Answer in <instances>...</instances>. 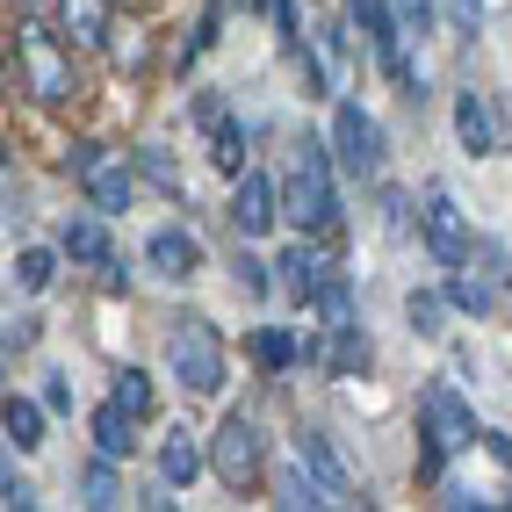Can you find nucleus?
<instances>
[{"instance_id": "nucleus-11", "label": "nucleus", "mask_w": 512, "mask_h": 512, "mask_svg": "<svg viewBox=\"0 0 512 512\" xmlns=\"http://www.w3.org/2000/svg\"><path fill=\"white\" fill-rule=\"evenodd\" d=\"M296 455H303V462H311V469L325 476V491H332L339 505H368V491H361V476L347 469V455L332 448V433H325V426H296Z\"/></svg>"}, {"instance_id": "nucleus-42", "label": "nucleus", "mask_w": 512, "mask_h": 512, "mask_svg": "<svg viewBox=\"0 0 512 512\" xmlns=\"http://www.w3.org/2000/svg\"><path fill=\"white\" fill-rule=\"evenodd\" d=\"M188 116H195L202 130H210V123L224 116V94H217V87H195V101H188Z\"/></svg>"}, {"instance_id": "nucleus-5", "label": "nucleus", "mask_w": 512, "mask_h": 512, "mask_svg": "<svg viewBox=\"0 0 512 512\" xmlns=\"http://www.w3.org/2000/svg\"><path fill=\"white\" fill-rule=\"evenodd\" d=\"M347 15L354 29L368 37V58H375V73H383L404 101H426V80H419V65H412V37H404V22H397V0H347Z\"/></svg>"}, {"instance_id": "nucleus-36", "label": "nucleus", "mask_w": 512, "mask_h": 512, "mask_svg": "<svg viewBox=\"0 0 512 512\" xmlns=\"http://www.w3.org/2000/svg\"><path fill=\"white\" fill-rule=\"evenodd\" d=\"M37 332H44V318H37V311H15V318H8V332H0V347H8V361L37 347Z\"/></svg>"}, {"instance_id": "nucleus-45", "label": "nucleus", "mask_w": 512, "mask_h": 512, "mask_svg": "<svg viewBox=\"0 0 512 512\" xmlns=\"http://www.w3.org/2000/svg\"><path fill=\"white\" fill-rule=\"evenodd\" d=\"M238 8H246V15H275V0H238Z\"/></svg>"}, {"instance_id": "nucleus-23", "label": "nucleus", "mask_w": 512, "mask_h": 512, "mask_svg": "<svg viewBox=\"0 0 512 512\" xmlns=\"http://www.w3.org/2000/svg\"><path fill=\"white\" fill-rule=\"evenodd\" d=\"M58 260H65V246H22L15 253V289L22 296H44L58 282Z\"/></svg>"}, {"instance_id": "nucleus-38", "label": "nucleus", "mask_w": 512, "mask_h": 512, "mask_svg": "<svg viewBox=\"0 0 512 512\" xmlns=\"http://www.w3.org/2000/svg\"><path fill=\"white\" fill-rule=\"evenodd\" d=\"M469 260H476V267H484V275H491V282H512V253L498 246V238H476V246H469Z\"/></svg>"}, {"instance_id": "nucleus-37", "label": "nucleus", "mask_w": 512, "mask_h": 512, "mask_svg": "<svg viewBox=\"0 0 512 512\" xmlns=\"http://www.w3.org/2000/svg\"><path fill=\"white\" fill-rule=\"evenodd\" d=\"M0 505H8V512H37V484H29L15 462H8V476H0Z\"/></svg>"}, {"instance_id": "nucleus-12", "label": "nucleus", "mask_w": 512, "mask_h": 512, "mask_svg": "<svg viewBox=\"0 0 512 512\" xmlns=\"http://www.w3.org/2000/svg\"><path fill=\"white\" fill-rule=\"evenodd\" d=\"M145 267H152V275H166V282H188L195 267H202V238H195L188 224H159V231L145 238Z\"/></svg>"}, {"instance_id": "nucleus-30", "label": "nucleus", "mask_w": 512, "mask_h": 512, "mask_svg": "<svg viewBox=\"0 0 512 512\" xmlns=\"http://www.w3.org/2000/svg\"><path fill=\"white\" fill-rule=\"evenodd\" d=\"M231 282L246 289L253 303H267V296L282 289V275H275V260H260V253H238V267H231Z\"/></svg>"}, {"instance_id": "nucleus-22", "label": "nucleus", "mask_w": 512, "mask_h": 512, "mask_svg": "<svg viewBox=\"0 0 512 512\" xmlns=\"http://www.w3.org/2000/svg\"><path fill=\"white\" fill-rule=\"evenodd\" d=\"M498 289L491 275H462V267H448V303H455V318H491L498 311Z\"/></svg>"}, {"instance_id": "nucleus-1", "label": "nucleus", "mask_w": 512, "mask_h": 512, "mask_svg": "<svg viewBox=\"0 0 512 512\" xmlns=\"http://www.w3.org/2000/svg\"><path fill=\"white\" fill-rule=\"evenodd\" d=\"M476 412L462 404V390L448 383V375H433V383L419 390V448H412V476L419 484H448V462L462 455V448H476Z\"/></svg>"}, {"instance_id": "nucleus-13", "label": "nucleus", "mask_w": 512, "mask_h": 512, "mask_svg": "<svg viewBox=\"0 0 512 512\" xmlns=\"http://www.w3.org/2000/svg\"><path fill=\"white\" fill-rule=\"evenodd\" d=\"M202 469H210V448H202V433H195L188 419H181V426H166V433H159V484L188 491Z\"/></svg>"}, {"instance_id": "nucleus-31", "label": "nucleus", "mask_w": 512, "mask_h": 512, "mask_svg": "<svg viewBox=\"0 0 512 512\" xmlns=\"http://www.w3.org/2000/svg\"><path fill=\"white\" fill-rule=\"evenodd\" d=\"M109 58H116V73H145V65H152V37H145V29H116Z\"/></svg>"}, {"instance_id": "nucleus-17", "label": "nucleus", "mask_w": 512, "mask_h": 512, "mask_svg": "<svg viewBox=\"0 0 512 512\" xmlns=\"http://www.w3.org/2000/svg\"><path fill=\"white\" fill-rule=\"evenodd\" d=\"M455 145H462L469 159H491V152H498V116H491V101L476 94V87L455 94Z\"/></svg>"}, {"instance_id": "nucleus-26", "label": "nucleus", "mask_w": 512, "mask_h": 512, "mask_svg": "<svg viewBox=\"0 0 512 512\" xmlns=\"http://www.w3.org/2000/svg\"><path fill=\"white\" fill-rule=\"evenodd\" d=\"M448 311H455L448 289H412V296H404V318H412L419 339H440V332H448Z\"/></svg>"}, {"instance_id": "nucleus-3", "label": "nucleus", "mask_w": 512, "mask_h": 512, "mask_svg": "<svg viewBox=\"0 0 512 512\" xmlns=\"http://www.w3.org/2000/svg\"><path fill=\"white\" fill-rule=\"evenodd\" d=\"M15 73H22V94L37 101V109H73V101H80L73 44H65V29H51L44 15L15 22Z\"/></svg>"}, {"instance_id": "nucleus-40", "label": "nucleus", "mask_w": 512, "mask_h": 512, "mask_svg": "<svg viewBox=\"0 0 512 512\" xmlns=\"http://www.w3.org/2000/svg\"><path fill=\"white\" fill-rule=\"evenodd\" d=\"M44 404H51V412H73V375H65V368H51L44 375V390H37Z\"/></svg>"}, {"instance_id": "nucleus-2", "label": "nucleus", "mask_w": 512, "mask_h": 512, "mask_svg": "<svg viewBox=\"0 0 512 512\" xmlns=\"http://www.w3.org/2000/svg\"><path fill=\"white\" fill-rule=\"evenodd\" d=\"M339 152H332V138H303L296 145V166L282 174V217L296 224V231H318V238H332L339 231Z\"/></svg>"}, {"instance_id": "nucleus-29", "label": "nucleus", "mask_w": 512, "mask_h": 512, "mask_svg": "<svg viewBox=\"0 0 512 512\" xmlns=\"http://www.w3.org/2000/svg\"><path fill=\"white\" fill-rule=\"evenodd\" d=\"M80 498H87V505H116V498H123V476H116V455H94V462L80 469Z\"/></svg>"}, {"instance_id": "nucleus-4", "label": "nucleus", "mask_w": 512, "mask_h": 512, "mask_svg": "<svg viewBox=\"0 0 512 512\" xmlns=\"http://www.w3.org/2000/svg\"><path fill=\"white\" fill-rule=\"evenodd\" d=\"M166 375H174L188 397H224L231 361H224V339H217V325H210V318L181 311L174 325H166Z\"/></svg>"}, {"instance_id": "nucleus-21", "label": "nucleus", "mask_w": 512, "mask_h": 512, "mask_svg": "<svg viewBox=\"0 0 512 512\" xmlns=\"http://www.w3.org/2000/svg\"><path fill=\"white\" fill-rule=\"evenodd\" d=\"M246 145H253V130H246V116H217L210 123V166L217 174H246Z\"/></svg>"}, {"instance_id": "nucleus-19", "label": "nucleus", "mask_w": 512, "mask_h": 512, "mask_svg": "<svg viewBox=\"0 0 512 512\" xmlns=\"http://www.w3.org/2000/svg\"><path fill=\"white\" fill-rule=\"evenodd\" d=\"M58 246H65V260H73V267H109V260H116V246H109V217H101V210L73 217V224L58 231Z\"/></svg>"}, {"instance_id": "nucleus-32", "label": "nucleus", "mask_w": 512, "mask_h": 512, "mask_svg": "<svg viewBox=\"0 0 512 512\" xmlns=\"http://www.w3.org/2000/svg\"><path fill=\"white\" fill-rule=\"evenodd\" d=\"M109 159H116V152L101 145V138H73L58 166H65V174H73V181H87V174H101V166H109Z\"/></svg>"}, {"instance_id": "nucleus-39", "label": "nucleus", "mask_w": 512, "mask_h": 512, "mask_svg": "<svg viewBox=\"0 0 512 512\" xmlns=\"http://www.w3.org/2000/svg\"><path fill=\"white\" fill-rule=\"evenodd\" d=\"M476 448H484V455L512 476V433H505V426H484V433H476Z\"/></svg>"}, {"instance_id": "nucleus-33", "label": "nucleus", "mask_w": 512, "mask_h": 512, "mask_svg": "<svg viewBox=\"0 0 512 512\" xmlns=\"http://www.w3.org/2000/svg\"><path fill=\"white\" fill-rule=\"evenodd\" d=\"M397 22H404V37H412V44H426L448 15H440V0H397Z\"/></svg>"}, {"instance_id": "nucleus-24", "label": "nucleus", "mask_w": 512, "mask_h": 512, "mask_svg": "<svg viewBox=\"0 0 512 512\" xmlns=\"http://www.w3.org/2000/svg\"><path fill=\"white\" fill-rule=\"evenodd\" d=\"M109 397H116V404H130V412H138L145 426H152V412H159V390H152V375H145L138 361H123V368L109 375Z\"/></svg>"}, {"instance_id": "nucleus-25", "label": "nucleus", "mask_w": 512, "mask_h": 512, "mask_svg": "<svg viewBox=\"0 0 512 512\" xmlns=\"http://www.w3.org/2000/svg\"><path fill=\"white\" fill-rule=\"evenodd\" d=\"M253 361H260L267 375H282V368H296V361H303V332H282V325H260V332H253Z\"/></svg>"}, {"instance_id": "nucleus-9", "label": "nucleus", "mask_w": 512, "mask_h": 512, "mask_svg": "<svg viewBox=\"0 0 512 512\" xmlns=\"http://www.w3.org/2000/svg\"><path fill=\"white\" fill-rule=\"evenodd\" d=\"M224 217H231V231L246 238H267L282 224V181L267 174V166H246V174H231V202H224Z\"/></svg>"}, {"instance_id": "nucleus-16", "label": "nucleus", "mask_w": 512, "mask_h": 512, "mask_svg": "<svg viewBox=\"0 0 512 512\" xmlns=\"http://www.w3.org/2000/svg\"><path fill=\"white\" fill-rule=\"evenodd\" d=\"M138 166L130 159H109L101 166V174H87L80 181V195H87V210H101V217H123V210H138Z\"/></svg>"}, {"instance_id": "nucleus-34", "label": "nucleus", "mask_w": 512, "mask_h": 512, "mask_svg": "<svg viewBox=\"0 0 512 512\" xmlns=\"http://www.w3.org/2000/svg\"><path fill=\"white\" fill-rule=\"evenodd\" d=\"M130 166H138V174H145L152 188H166V195H181V174H174V159H166L159 145H138V152H130Z\"/></svg>"}, {"instance_id": "nucleus-8", "label": "nucleus", "mask_w": 512, "mask_h": 512, "mask_svg": "<svg viewBox=\"0 0 512 512\" xmlns=\"http://www.w3.org/2000/svg\"><path fill=\"white\" fill-rule=\"evenodd\" d=\"M325 138H332L339 166H347L354 181H375V174H383V123H375V116L361 109V101H332Z\"/></svg>"}, {"instance_id": "nucleus-15", "label": "nucleus", "mask_w": 512, "mask_h": 512, "mask_svg": "<svg viewBox=\"0 0 512 512\" xmlns=\"http://www.w3.org/2000/svg\"><path fill=\"white\" fill-rule=\"evenodd\" d=\"M58 29L73 37V51H109V37H116V0H58Z\"/></svg>"}, {"instance_id": "nucleus-28", "label": "nucleus", "mask_w": 512, "mask_h": 512, "mask_svg": "<svg viewBox=\"0 0 512 512\" xmlns=\"http://www.w3.org/2000/svg\"><path fill=\"white\" fill-rule=\"evenodd\" d=\"M311 311H318V325H332V332H339V325H354V282L339 275V267H332V282L318 289V303H311Z\"/></svg>"}, {"instance_id": "nucleus-27", "label": "nucleus", "mask_w": 512, "mask_h": 512, "mask_svg": "<svg viewBox=\"0 0 512 512\" xmlns=\"http://www.w3.org/2000/svg\"><path fill=\"white\" fill-rule=\"evenodd\" d=\"M217 29H224V0H202V15H195V29H188V37H181V58H174V65H181V73H188V65H195L202 51H210V44H217Z\"/></svg>"}, {"instance_id": "nucleus-43", "label": "nucleus", "mask_w": 512, "mask_h": 512, "mask_svg": "<svg viewBox=\"0 0 512 512\" xmlns=\"http://www.w3.org/2000/svg\"><path fill=\"white\" fill-rule=\"evenodd\" d=\"M318 37H325V58H347V51H354V15H347V22H325Z\"/></svg>"}, {"instance_id": "nucleus-20", "label": "nucleus", "mask_w": 512, "mask_h": 512, "mask_svg": "<svg viewBox=\"0 0 512 512\" xmlns=\"http://www.w3.org/2000/svg\"><path fill=\"white\" fill-rule=\"evenodd\" d=\"M325 332H332V325H325ZM368 361H375L368 332H361V325H339L332 347H325V375H332V383H354V375H368Z\"/></svg>"}, {"instance_id": "nucleus-14", "label": "nucleus", "mask_w": 512, "mask_h": 512, "mask_svg": "<svg viewBox=\"0 0 512 512\" xmlns=\"http://www.w3.org/2000/svg\"><path fill=\"white\" fill-rule=\"evenodd\" d=\"M138 433H145V419L130 412V404H116V397H101L94 412H87V440H94V455H116V462H130Z\"/></svg>"}, {"instance_id": "nucleus-7", "label": "nucleus", "mask_w": 512, "mask_h": 512, "mask_svg": "<svg viewBox=\"0 0 512 512\" xmlns=\"http://www.w3.org/2000/svg\"><path fill=\"white\" fill-rule=\"evenodd\" d=\"M260 469H267V433H260V419L253 412H231L224 426H217V440H210V476L224 491H246V484H260Z\"/></svg>"}, {"instance_id": "nucleus-46", "label": "nucleus", "mask_w": 512, "mask_h": 512, "mask_svg": "<svg viewBox=\"0 0 512 512\" xmlns=\"http://www.w3.org/2000/svg\"><path fill=\"white\" fill-rule=\"evenodd\" d=\"M116 8H145V0H116Z\"/></svg>"}, {"instance_id": "nucleus-44", "label": "nucleus", "mask_w": 512, "mask_h": 512, "mask_svg": "<svg viewBox=\"0 0 512 512\" xmlns=\"http://www.w3.org/2000/svg\"><path fill=\"white\" fill-rule=\"evenodd\" d=\"M15 15H58V0H15Z\"/></svg>"}, {"instance_id": "nucleus-10", "label": "nucleus", "mask_w": 512, "mask_h": 512, "mask_svg": "<svg viewBox=\"0 0 512 512\" xmlns=\"http://www.w3.org/2000/svg\"><path fill=\"white\" fill-rule=\"evenodd\" d=\"M275 275H282V289L303 303V311H311L318 289L332 282V253L318 246V231H296V238H289V246L275 253Z\"/></svg>"}, {"instance_id": "nucleus-6", "label": "nucleus", "mask_w": 512, "mask_h": 512, "mask_svg": "<svg viewBox=\"0 0 512 512\" xmlns=\"http://www.w3.org/2000/svg\"><path fill=\"white\" fill-rule=\"evenodd\" d=\"M419 238H426V253H433L440 267H469L476 231H469V217H462V202H455L448 181H426V188H419Z\"/></svg>"}, {"instance_id": "nucleus-18", "label": "nucleus", "mask_w": 512, "mask_h": 512, "mask_svg": "<svg viewBox=\"0 0 512 512\" xmlns=\"http://www.w3.org/2000/svg\"><path fill=\"white\" fill-rule=\"evenodd\" d=\"M0 426H8V448H15V455H37V448H44V426H51V404L8 390V404H0Z\"/></svg>"}, {"instance_id": "nucleus-35", "label": "nucleus", "mask_w": 512, "mask_h": 512, "mask_svg": "<svg viewBox=\"0 0 512 512\" xmlns=\"http://www.w3.org/2000/svg\"><path fill=\"white\" fill-rule=\"evenodd\" d=\"M440 15H448L455 37H469V44H476V37H484V15H491V8H484V0H440Z\"/></svg>"}, {"instance_id": "nucleus-41", "label": "nucleus", "mask_w": 512, "mask_h": 512, "mask_svg": "<svg viewBox=\"0 0 512 512\" xmlns=\"http://www.w3.org/2000/svg\"><path fill=\"white\" fill-rule=\"evenodd\" d=\"M275 29H282V51L303 44V15H296V0H275Z\"/></svg>"}]
</instances>
